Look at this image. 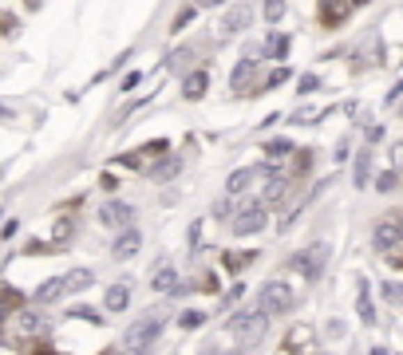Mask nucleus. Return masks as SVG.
<instances>
[{
    "label": "nucleus",
    "instance_id": "nucleus-1",
    "mask_svg": "<svg viewBox=\"0 0 403 355\" xmlns=\"http://www.w3.org/2000/svg\"><path fill=\"white\" fill-rule=\"evenodd\" d=\"M230 331L237 336V347H242V352H249V347H257V343L265 340L269 312H261V308H253V312H237V316L230 320Z\"/></svg>",
    "mask_w": 403,
    "mask_h": 355
},
{
    "label": "nucleus",
    "instance_id": "nucleus-2",
    "mask_svg": "<svg viewBox=\"0 0 403 355\" xmlns=\"http://www.w3.org/2000/svg\"><path fill=\"white\" fill-rule=\"evenodd\" d=\"M162 336V316L155 312V316H143L139 324H131L127 328V336H123V347L127 352H150L155 343H159Z\"/></svg>",
    "mask_w": 403,
    "mask_h": 355
},
{
    "label": "nucleus",
    "instance_id": "nucleus-3",
    "mask_svg": "<svg viewBox=\"0 0 403 355\" xmlns=\"http://www.w3.org/2000/svg\"><path fill=\"white\" fill-rule=\"evenodd\" d=\"M293 288L285 281H269L261 284V292H257V308L261 312H269V316H285V312H293Z\"/></svg>",
    "mask_w": 403,
    "mask_h": 355
},
{
    "label": "nucleus",
    "instance_id": "nucleus-4",
    "mask_svg": "<svg viewBox=\"0 0 403 355\" xmlns=\"http://www.w3.org/2000/svg\"><path fill=\"white\" fill-rule=\"evenodd\" d=\"M269 221V206L265 201H245L242 209H237V217H233V233H242V237H249V233H261Z\"/></svg>",
    "mask_w": 403,
    "mask_h": 355
},
{
    "label": "nucleus",
    "instance_id": "nucleus-5",
    "mask_svg": "<svg viewBox=\"0 0 403 355\" xmlns=\"http://www.w3.org/2000/svg\"><path fill=\"white\" fill-rule=\"evenodd\" d=\"M324 257H329V249L317 245V249H305V253H297L293 257V269L305 276V281H320V272H324Z\"/></svg>",
    "mask_w": 403,
    "mask_h": 355
},
{
    "label": "nucleus",
    "instance_id": "nucleus-6",
    "mask_svg": "<svg viewBox=\"0 0 403 355\" xmlns=\"http://www.w3.org/2000/svg\"><path fill=\"white\" fill-rule=\"evenodd\" d=\"M139 249H143V233L134 229V225H123L119 237H115V245H111V253H115L119 261H131Z\"/></svg>",
    "mask_w": 403,
    "mask_h": 355
},
{
    "label": "nucleus",
    "instance_id": "nucleus-7",
    "mask_svg": "<svg viewBox=\"0 0 403 355\" xmlns=\"http://www.w3.org/2000/svg\"><path fill=\"white\" fill-rule=\"evenodd\" d=\"M99 221L111 225V229H123V225L134 221V209L127 206V201H103V206H99Z\"/></svg>",
    "mask_w": 403,
    "mask_h": 355
},
{
    "label": "nucleus",
    "instance_id": "nucleus-8",
    "mask_svg": "<svg viewBox=\"0 0 403 355\" xmlns=\"http://www.w3.org/2000/svg\"><path fill=\"white\" fill-rule=\"evenodd\" d=\"M400 241H403V221H379V225H376V237H372V245H376L379 253L395 249Z\"/></svg>",
    "mask_w": 403,
    "mask_h": 355
},
{
    "label": "nucleus",
    "instance_id": "nucleus-9",
    "mask_svg": "<svg viewBox=\"0 0 403 355\" xmlns=\"http://www.w3.org/2000/svg\"><path fill=\"white\" fill-rule=\"evenodd\" d=\"M249 20H253L249 4H237V8H230V13H226V20H221V36H237V32H245V28H249Z\"/></svg>",
    "mask_w": 403,
    "mask_h": 355
},
{
    "label": "nucleus",
    "instance_id": "nucleus-10",
    "mask_svg": "<svg viewBox=\"0 0 403 355\" xmlns=\"http://www.w3.org/2000/svg\"><path fill=\"white\" fill-rule=\"evenodd\" d=\"M178 170H182V158H174V154H166V158H159V162H150L147 170V178H155V182H171V178H178Z\"/></svg>",
    "mask_w": 403,
    "mask_h": 355
},
{
    "label": "nucleus",
    "instance_id": "nucleus-11",
    "mask_svg": "<svg viewBox=\"0 0 403 355\" xmlns=\"http://www.w3.org/2000/svg\"><path fill=\"white\" fill-rule=\"evenodd\" d=\"M159 154H166V142H147L143 150H134V154H123L119 166H131V170H139L147 158H159Z\"/></svg>",
    "mask_w": 403,
    "mask_h": 355
},
{
    "label": "nucleus",
    "instance_id": "nucleus-12",
    "mask_svg": "<svg viewBox=\"0 0 403 355\" xmlns=\"http://www.w3.org/2000/svg\"><path fill=\"white\" fill-rule=\"evenodd\" d=\"M150 288H155V292H178V272H174V265H159V269L150 272Z\"/></svg>",
    "mask_w": 403,
    "mask_h": 355
},
{
    "label": "nucleus",
    "instance_id": "nucleus-13",
    "mask_svg": "<svg viewBox=\"0 0 403 355\" xmlns=\"http://www.w3.org/2000/svg\"><path fill=\"white\" fill-rule=\"evenodd\" d=\"M91 281H95V272H91V269H72L68 276H63V296H72V292H84V288H91Z\"/></svg>",
    "mask_w": 403,
    "mask_h": 355
},
{
    "label": "nucleus",
    "instance_id": "nucleus-14",
    "mask_svg": "<svg viewBox=\"0 0 403 355\" xmlns=\"http://www.w3.org/2000/svg\"><path fill=\"white\" fill-rule=\"evenodd\" d=\"M103 308H107V312H123V308H131V284H111Z\"/></svg>",
    "mask_w": 403,
    "mask_h": 355
},
{
    "label": "nucleus",
    "instance_id": "nucleus-15",
    "mask_svg": "<svg viewBox=\"0 0 403 355\" xmlns=\"http://www.w3.org/2000/svg\"><path fill=\"white\" fill-rule=\"evenodd\" d=\"M281 347L285 352H301V347H313V328H305V324H297L289 336L281 340Z\"/></svg>",
    "mask_w": 403,
    "mask_h": 355
},
{
    "label": "nucleus",
    "instance_id": "nucleus-16",
    "mask_svg": "<svg viewBox=\"0 0 403 355\" xmlns=\"http://www.w3.org/2000/svg\"><path fill=\"white\" fill-rule=\"evenodd\" d=\"M60 296H63V276H52V281H44L36 292H32V300H36V304H52V300H60Z\"/></svg>",
    "mask_w": 403,
    "mask_h": 355
},
{
    "label": "nucleus",
    "instance_id": "nucleus-17",
    "mask_svg": "<svg viewBox=\"0 0 403 355\" xmlns=\"http://www.w3.org/2000/svg\"><path fill=\"white\" fill-rule=\"evenodd\" d=\"M285 190H289V182H285L281 174H269V185H265V197H261V201H265L269 209L281 206V201H285Z\"/></svg>",
    "mask_w": 403,
    "mask_h": 355
},
{
    "label": "nucleus",
    "instance_id": "nucleus-18",
    "mask_svg": "<svg viewBox=\"0 0 403 355\" xmlns=\"http://www.w3.org/2000/svg\"><path fill=\"white\" fill-rule=\"evenodd\" d=\"M261 56H269V60H285V56H289V36H285V32H273V36L261 44Z\"/></svg>",
    "mask_w": 403,
    "mask_h": 355
},
{
    "label": "nucleus",
    "instance_id": "nucleus-19",
    "mask_svg": "<svg viewBox=\"0 0 403 355\" xmlns=\"http://www.w3.org/2000/svg\"><path fill=\"white\" fill-rule=\"evenodd\" d=\"M206 87H210V75H206V72H190V79L182 83V95L190 99V103H194V99L206 95Z\"/></svg>",
    "mask_w": 403,
    "mask_h": 355
},
{
    "label": "nucleus",
    "instance_id": "nucleus-20",
    "mask_svg": "<svg viewBox=\"0 0 403 355\" xmlns=\"http://www.w3.org/2000/svg\"><path fill=\"white\" fill-rule=\"evenodd\" d=\"M253 75H257V63H253V60H242L237 67H233V79H230V83H233V91L242 95V91H245V83H253Z\"/></svg>",
    "mask_w": 403,
    "mask_h": 355
},
{
    "label": "nucleus",
    "instance_id": "nucleus-21",
    "mask_svg": "<svg viewBox=\"0 0 403 355\" xmlns=\"http://www.w3.org/2000/svg\"><path fill=\"white\" fill-rule=\"evenodd\" d=\"M257 178V166H245V170H233L230 178H226V190L230 194H242V190H249V182Z\"/></svg>",
    "mask_w": 403,
    "mask_h": 355
},
{
    "label": "nucleus",
    "instance_id": "nucleus-22",
    "mask_svg": "<svg viewBox=\"0 0 403 355\" xmlns=\"http://www.w3.org/2000/svg\"><path fill=\"white\" fill-rule=\"evenodd\" d=\"M356 312L364 324H376V308H372V296H368V281L360 276V296H356Z\"/></svg>",
    "mask_w": 403,
    "mask_h": 355
},
{
    "label": "nucleus",
    "instance_id": "nucleus-23",
    "mask_svg": "<svg viewBox=\"0 0 403 355\" xmlns=\"http://www.w3.org/2000/svg\"><path fill=\"white\" fill-rule=\"evenodd\" d=\"M20 304H24V296L16 292V288H0V324H4L8 312H16Z\"/></svg>",
    "mask_w": 403,
    "mask_h": 355
},
{
    "label": "nucleus",
    "instance_id": "nucleus-24",
    "mask_svg": "<svg viewBox=\"0 0 403 355\" xmlns=\"http://www.w3.org/2000/svg\"><path fill=\"white\" fill-rule=\"evenodd\" d=\"M16 324H20V331H28V336H36V331L44 328V316H40V312H28V308L20 304V316H16Z\"/></svg>",
    "mask_w": 403,
    "mask_h": 355
},
{
    "label": "nucleus",
    "instance_id": "nucleus-25",
    "mask_svg": "<svg viewBox=\"0 0 403 355\" xmlns=\"http://www.w3.org/2000/svg\"><path fill=\"white\" fill-rule=\"evenodd\" d=\"M348 4L352 0H344V4H336V0H324L320 8H324V24H340L344 16H348Z\"/></svg>",
    "mask_w": 403,
    "mask_h": 355
},
{
    "label": "nucleus",
    "instance_id": "nucleus-26",
    "mask_svg": "<svg viewBox=\"0 0 403 355\" xmlns=\"http://www.w3.org/2000/svg\"><path fill=\"white\" fill-rule=\"evenodd\" d=\"M68 316H72V320H87L91 328H99V324H103V312H95V308H87V304H75V308H68Z\"/></svg>",
    "mask_w": 403,
    "mask_h": 355
},
{
    "label": "nucleus",
    "instance_id": "nucleus-27",
    "mask_svg": "<svg viewBox=\"0 0 403 355\" xmlns=\"http://www.w3.org/2000/svg\"><path fill=\"white\" fill-rule=\"evenodd\" d=\"M261 16H265L269 24H281V16H285V0H265V4H261Z\"/></svg>",
    "mask_w": 403,
    "mask_h": 355
},
{
    "label": "nucleus",
    "instance_id": "nucleus-28",
    "mask_svg": "<svg viewBox=\"0 0 403 355\" xmlns=\"http://www.w3.org/2000/svg\"><path fill=\"white\" fill-rule=\"evenodd\" d=\"M368 178H372V158H368V154H360V158H356L352 182H356V185H368Z\"/></svg>",
    "mask_w": 403,
    "mask_h": 355
},
{
    "label": "nucleus",
    "instance_id": "nucleus-29",
    "mask_svg": "<svg viewBox=\"0 0 403 355\" xmlns=\"http://www.w3.org/2000/svg\"><path fill=\"white\" fill-rule=\"evenodd\" d=\"M249 261H253V253H226V269H230V272H242Z\"/></svg>",
    "mask_w": 403,
    "mask_h": 355
},
{
    "label": "nucleus",
    "instance_id": "nucleus-30",
    "mask_svg": "<svg viewBox=\"0 0 403 355\" xmlns=\"http://www.w3.org/2000/svg\"><path fill=\"white\" fill-rule=\"evenodd\" d=\"M178 324H182V328L190 331V328H198V324H206V312H198V308H190V312H182V316H178Z\"/></svg>",
    "mask_w": 403,
    "mask_h": 355
},
{
    "label": "nucleus",
    "instance_id": "nucleus-31",
    "mask_svg": "<svg viewBox=\"0 0 403 355\" xmlns=\"http://www.w3.org/2000/svg\"><path fill=\"white\" fill-rule=\"evenodd\" d=\"M194 16H198V4H186V8H182V13H178V16H174V32H182V28L186 24H190V20H194Z\"/></svg>",
    "mask_w": 403,
    "mask_h": 355
},
{
    "label": "nucleus",
    "instance_id": "nucleus-32",
    "mask_svg": "<svg viewBox=\"0 0 403 355\" xmlns=\"http://www.w3.org/2000/svg\"><path fill=\"white\" fill-rule=\"evenodd\" d=\"M379 292H384V300H388V304H403V284L388 281L384 288H379Z\"/></svg>",
    "mask_w": 403,
    "mask_h": 355
},
{
    "label": "nucleus",
    "instance_id": "nucleus-33",
    "mask_svg": "<svg viewBox=\"0 0 403 355\" xmlns=\"http://www.w3.org/2000/svg\"><path fill=\"white\" fill-rule=\"evenodd\" d=\"M289 75H293V72H289V67H273V72H269V79H265V83H261V87H265V91H269V87H281L285 79H289Z\"/></svg>",
    "mask_w": 403,
    "mask_h": 355
},
{
    "label": "nucleus",
    "instance_id": "nucleus-34",
    "mask_svg": "<svg viewBox=\"0 0 403 355\" xmlns=\"http://www.w3.org/2000/svg\"><path fill=\"white\" fill-rule=\"evenodd\" d=\"M395 185H400V174H379V182H376V190H384V194H391V190H395Z\"/></svg>",
    "mask_w": 403,
    "mask_h": 355
},
{
    "label": "nucleus",
    "instance_id": "nucleus-35",
    "mask_svg": "<svg viewBox=\"0 0 403 355\" xmlns=\"http://www.w3.org/2000/svg\"><path fill=\"white\" fill-rule=\"evenodd\" d=\"M269 154H293V142H289V138H273V142H269Z\"/></svg>",
    "mask_w": 403,
    "mask_h": 355
},
{
    "label": "nucleus",
    "instance_id": "nucleus-36",
    "mask_svg": "<svg viewBox=\"0 0 403 355\" xmlns=\"http://www.w3.org/2000/svg\"><path fill=\"white\" fill-rule=\"evenodd\" d=\"M214 217H218V221L233 217V201H214Z\"/></svg>",
    "mask_w": 403,
    "mask_h": 355
},
{
    "label": "nucleus",
    "instance_id": "nucleus-37",
    "mask_svg": "<svg viewBox=\"0 0 403 355\" xmlns=\"http://www.w3.org/2000/svg\"><path fill=\"white\" fill-rule=\"evenodd\" d=\"M242 296H245V288H242V284H237V288H230V292L221 296V308H230V304H237V300H242Z\"/></svg>",
    "mask_w": 403,
    "mask_h": 355
},
{
    "label": "nucleus",
    "instance_id": "nucleus-38",
    "mask_svg": "<svg viewBox=\"0 0 403 355\" xmlns=\"http://www.w3.org/2000/svg\"><path fill=\"white\" fill-rule=\"evenodd\" d=\"M391 162H395V174L403 178V142H395V147H391Z\"/></svg>",
    "mask_w": 403,
    "mask_h": 355
},
{
    "label": "nucleus",
    "instance_id": "nucleus-39",
    "mask_svg": "<svg viewBox=\"0 0 403 355\" xmlns=\"http://www.w3.org/2000/svg\"><path fill=\"white\" fill-rule=\"evenodd\" d=\"M400 99H403V79H400V83H395V87H391V91H388V107H395Z\"/></svg>",
    "mask_w": 403,
    "mask_h": 355
},
{
    "label": "nucleus",
    "instance_id": "nucleus-40",
    "mask_svg": "<svg viewBox=\"0 0 403 355\" xmlns=\"http://www.w3.org/2000/svg\"><path fill=\"white\" fill-rule=\"evenodd\" d=\"M317 87H320L317 75H305V79H301V91H305V95H308V91H317Z\"/></svg>",
    "mask_w": 403,
    "mask_h": 355
},
{
    "label": "nucleus",
    "instance_id": "nucleus-41",
    "mask_svg": "<svg viewBox=\"0 0 403 355\" xmlns=\"http://www.w3.org/2000/svg\"><path fill=\"white\" fill-rule=\"evenodd\" d=\"M16 229H20V225H16V221H8V225L0 229V237H4V241H13V237H16Z\"/></svg>",
    "mask_w": 403,
    "mask_h": 355
},
{
    "label": "nucleus",
    "instance_id": "nucleus-42",
    "mask_svg": "<svg viewBox=\"0 0 403 355\" xmlns=\"http://www.w3.org/2000/svg\"><path fill=\"white\" fill-rule=\"evenodd\" d=\"M139 83H143V72H131L127 79H123V87H139Z\"/></svg>",
    "mask_w": 403,
    "mask_h": 355
},
{
    "label": "nucleus",
    "instance_id": "nucleus-43",
    "mask_svg": "<svg viewBox=\"0 0 403 355\" xmlns=\"http://www.w3.org/2000/svg\"><path fill=\"white\" fill-rule=\"evenodd\" d=\"M384 138V126H368V142H379Z\"/></svg>",
    "mask_w": 403,
    "mask_h": 355
},
{
    "label": "nucleus",
    "instance_id": "nucleus-44",
    "mask_svg": "<svg viewBox=\"0 0 403 355\" xmlns=\"http://www.w3.org/2000/svg\"><path fill=\"white\" fill-rule=\"evenodd\" d=\"M329 336H332V340H336V336H344V324H340V320H332V324H329Z\"/></svg>",
    "mask_w": 403,
    "mask_h": 355
},
{
    "label": "nucleus",
    "instance_id": "nucleus-45",
    "mask_svg": "<svg viewBox=\"0 0 403 355\" xmlns=\"http://www.w3.org/2000/svg\"><path fill=\"white\" fill-rule=\"evenodd\" d=\"M198 8H221V4H226V0H194Z\"/></svg>",
    "mask_w": 403,
    "mask_h": 355
},
{
    "label": "nucleus",
    "instance_id": "nucleus-46",
    "mask_svg": "<svg viewBox=\"0 0 403 355\" xmlns=\"http://www.w3.org/2000/svg\"><path fill=\"white\" fill-rule=\"evenodd\" d=\"M0 119H13V110H8V107H0Z\"/></svg>",
    "mask_w": 403,
    "mask_h": 355
},
{
    "label": "nucleus",
    "instance_id": "nucleus-47",
    "mask_svg": "<svg viewBox=\"0 0 403 355\" xmlns=\"http://www.w3.org/2000/svg\"><path fill=\"white\" fill-rule=\"evenodd\" d=\"M352 4H364V0H352Z\"/></svg>",
    "mask_w": 403,
    "mask_h": 355
}]
</instances>
